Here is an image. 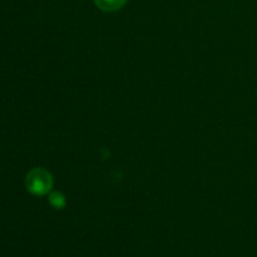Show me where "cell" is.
Masks as SVG:
<instances>
[{"instance_id":"3","label":"cell","mask_w":257,"mask_h":257,"mask_svg":"<svg viewBox=\"0 0 257 257\" xmlns=\"http://www.w3.org/2000/svg\"><path fill=\"white\" fill-rule=\"evenodd\" d=\"M49 202L53 207L55 208H63L65 206V198L60 192H52L49 195Z\"/></svg>"},{"instance_id":"1","label":"cell","mask_w":257,"mask_h":257,"mask_svg":"<svg viewBox=\"0 0 257 257\" xmlns=\"http://www.w3.org/2000/svg\"><path fill=\"white\" fill-rule=\"evenodd\" d=\"M25 186L33 195L44 196L52 190L53 178L48 171L43 170V168H34L27 175Z\"/></svg>"},{"instance_id":"2","label":"cell","mask_w":257,"mask_h":257,"mask_svg":"<svg viewBox=\"0 0 257 257\" xmlns=\"http://www.w3.org/2000/svg\"><path fill=\"white\" fill-rule=\"evenodd\" d=\"M97 7L104 12H114L120 9L127 0H94Z\"/></svg>"}]
</instances>
